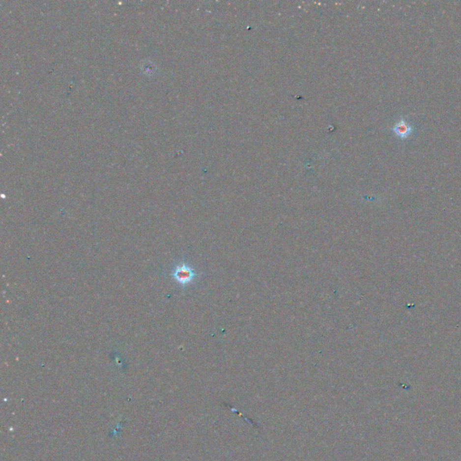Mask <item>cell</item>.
Instances as JSON below:
<instances>
[{"label": "cell", "mask_w": 461, "mask_h": 461, "mask_svg": "<svg viewBox=\"0 0 461 461\" xmlns=\"http://www.w3.org/2000/svg\"><path fill=\"white\" fill-rule=\"evenodd\" d=\"M172 277L177 284L187 286L193 282L194 279L197 277V273L189 265L186 263H181L174 268L172 272Z\"/></svg>", "instance_id": "1"}, {"label": "cell", "mask_w": 461, "mask_h": 461, "mask_svg": "<svg viewBox=\"0 0 461 461\" xmlns=\"http://www.w3.org/2000/svg\"><path fill=\"white\" fill-rule=\"evenodd\" d=\"M393 131L399 138L406 139L413 133V128L405 118L402 117L395 124Z\"/></svg>", "instance_id": "2"}]
</instances>
